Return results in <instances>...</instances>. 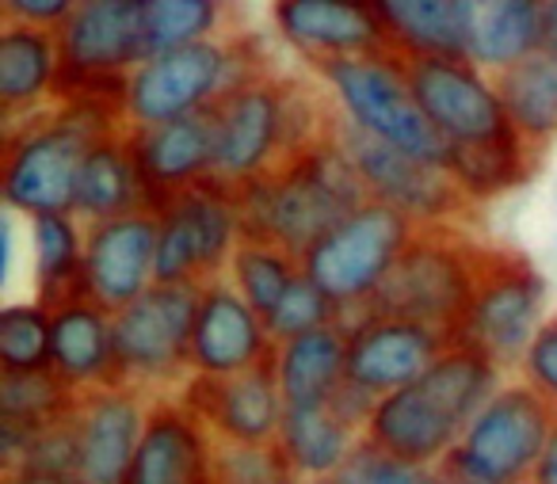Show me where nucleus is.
<instances>
[{
	"label": "nucleus",
	"mask_w": 557,
	"mask_h": 484,
	"mask_svg": "<svg viewBox=\"0 0 557 484\" xmlns=\"http://www.w3.org/2000/svg\"><path fill=\"white\" fill-rule=\"evenodd\" d=\"M4 202L27 218L73 214L88 153L115 134H131L126 111L96 100H54L47 111L4 126Z\"/></svg>",
	"instance_id": "nucleus-1"
},
{
	"label": "nucleus",
	"mask_w": 557,
	"mask_h": 484,
	"mask_svg": "<svg viewBox=\"0 0 557 484\" xmlns=\"http://www.w3.org/2000/svg\"><path fill=\"white\" fill-rule=\"evenodd\" d=\"M500 374L485 355L455 344L420 382L379 400L367 438L409 466L435 469L500 389Z\"/></svg>",
	"instance_id": "nucleus-2"
},
{
	"label": "nucleus",
	"mask_w": 557,
	"mask_h": 484,
	"mask_svg": "<svg viewBox=\"0 0 557 484\" xmlns=\"http://www.w3.org/2000/svg\"><path fill=\"white\" fill-rule=\"evenodd\" d=\"M245 237H268L302 260L325 233L371 202L363 176L333 141H321L295 164L233 191Z\"/></svg>",
	"instance_id": "nucleus-3"
},
{
	"label": "nucleus",
	"mask_w": 557,
	"mask_h": 484,
	"mask_svg": "<svg viewBox=\"0 0 557 484\" xmlns=\"http://www.w3.org/2000/svg\"><path fill=\"white\" fill-rule=\"evenodd\" d=\"M488 256L493 245H478L462 225H417V237L409 240L386 283L356 317L341 321V328L351 332L367 317H397L455 339L458 324L478 298Z\"/></svg>",
	"instance_id": "nucleus-4"
},
{
	"label": "nucleus",
	"mask_w": 557,
	"mask_h": 484,
	"mask_svg": "<svg viewBox=\"0 0 557 484\" xmlns=\"http://www.w3.org/2000/svg\"><path fill=\"white\" fill-rule=\"evenodd\" d=\"M268 62L245 35H222V39L187 42V47L164 50V54L141 62L126 85V126L146 131L176 119L199 115L214 108L225 92L263 73Z\"/></svg>",
	"instance_id": "nucleus-5"
},
{
	"label": "nucleus",
	"mask_w": 557,
	"mask_h": 484,
	"mask_svg": "<svg viewBox=\"0 0 557 484\" xmlns=\"http://www.w3.org/2000/svg\"><path fill=\"white\" fill-rule=\"evenodd\" d=\"M202 286L157 283L111 321L115 339V385L141 397H180L195 377L191 336Z\"/></svg>",
	"instance_id": "nucleus-6"
},
{
	"label": "nucleus",
	"mask_w": 557,
	"mask_h": 484,
	"mask_svg": "<svg viewBox=\"0 0 557 484\" xmlns=\"http://www.w3.org/2000/svg\"><path fill=\"white\" fill-rule=\"evenodd\" d=\"M554 431L557 408L542 393L527 382L500 385L435 469L458 484H531Z\"/></svg>",
	"instance_id": "nucleus-7"
},
{
	"label": "nucleus",
	"mask_w": 557,
	"mask_h": 484,
	"mask_svg": "<svg viewBox=\"0 0 557 484\" xmlns=\"http://www.w3.org/2000/svg\"><path fill=\"white\" fill-rule=\"evenodd\" d=\"M313 70L325 77V85L341 100L344 115L363 134L386 141V146H394L405 157L450 169L455 146L420 111L397 54L336 58V62H318Z\"/></svg>",
	"instance_id": "nucleus-8"
},
{
	"label": "nucleus",
	"mask_w": 557,
	"mask_h": 484,
	"mask_svg": "<svg viewBox=\"0 0 557 484\" xmlns=\"http://www.w3.org/2000/svg\"><path fill=\"white\" fill-rule=\"evenodd\" d=\"M412 237H417V222L409 214L371 199L302 256L306 278L318 283L325 298L341 309L336 324L356 317L374 298Z\"/></svg>",
	"instance_id": "nucleus-9"
},
{
	"label": "nucleus",
	"mask_w": 557,
	"mask_h": 484,
	"mask_svg": "<svg viewBox=\"0 0 557 484\" xmlns=\"http://www.w3.org/2000/svg\"><path fill=\"white\" fill-rule=\"evenodd\" d=\"M542 309H546V278L511 248H493L481 275L478 298H473L466 321L458 324L455 344L473 347L493 367H523V355L531 339L539 336Z\"/></svg>",
	"instance_id": "nucleus-10"
},
{
	"label": "nucleus",
	"mask_w": 557,
	"mask_h": 484,
	"mask_svg": "<svg viewBox=\"0 0 557 484\" xmlns=\"http://www.w3.org/2000/svg\"><path fill=\"white\" fill-rule=\"evenodd\" d=\"M333 141L344 149L356 172L363 176L371 199L409 214L417 225H462L473 210V199L458 187L450 169L424 164L417 157L397 153L394 146L363 134L344 108H336L333 119Z\"/></svg>",
	"instance_id": "nucleus-11"
},
{
	"label": "nucleus",
	"mask_w": 557,
	"mask_h": 484,
	"mask_svg": "<svg viewBox=\"0 0 557 484\" xmlns=\"http://www.w3.org/2000/svg\"><path fill=\"white\" fill-rule=\"evenodd\" d=\"M157 283L207 286L225 278L230 256L240 240V214L233 191L214 179L180 191L157 210Z\"/></svg>",
	"instance_id": "nucleus-12"
},
{
	"label": "nucleus",
	"mask_w": 557,
	"mask_h": 484,
	"mask_svg": "<svg viewBox=\"0 0 557 484\" xmlns=\"http://www.w3.org/2000/svg\"><path fill=\"white\" fill-rule=\"evenodd\" d=\"M428 123L455 149L481 146L511 131L493 80L466 58H397Z\"/></svg>",
	"instance_id": "nucleus-13"
},
{
	"label": "nucleus",
	"mask_w": 557,
	"mask_h": 484,
	"mask_svg": "<svg viewBox=\"0 0 557 484\" xmlns=\"http://www.w3.org/2000/svg\"><path fill=\"white\" fill-rule=\"evenodd\" d=\"M157 214H126L85 229V290L103 313L119 317L157 286Z\"/></svg>",
	"instance_id": "nucleus-14"
},
{
	"label": "nucleus",
	"mask_w": 557,
	"mask_h": 484,
	"mask_svg": "<svg viewBox=\"0 0 557 484\" xmlns=\"http://www.w3.org/2000/svg\"><path fill=\"white\" fill-rule=\"evenodd\" d=\"M180 400L207 423L210 435L230 443H278L283 415H287V400L275 377V351L268 362L245 374H195Z\"/></svg>",
	"instance_id": "nucleus-15"
},
{
	"label": "nucleus",
	"mask_w": 557,
	"mask_h": 484,
	"mask_svg": "<svg viewBox=\"0 0 557 484\" xmlns=\"http://www.w3.org/2000/svg\"><path fill=\"white\" fill-rule=\"evenodd\" d=\"M455 339L417 321L397 317H367L348 332V382L371 393L374 400L420 382Z\"/></svg>",
	"instance_id": "nucleus-16"
},
{
	"label": "nucleus",
	"mask_w": 557,
	"mask_h": 484,
	"mask_svg": "<svg viewBox=\"0 0 557 484\" xmlns=\"http://www.w3.org/2000/svg\"><path fill=\"white\" fill-rule=\"evenodd\" d=\"M278 35L306 54V62H336V58L394 54L379 4H344V0H278L271 9Z\"/></svg>",
	"instance_id": "nucleus-17"
},
{
	"label": "nucleus",
	"mask_w": 557,
	"mask_h": 484,
	"mask_svg": "<svg viewBox=\"0 0 557 484\" xmlns=\"http://www.w3.org/2000/svg\"><path fill=\"white\" fill-rule=\"evenodd\" d=\"M275 344L268 336L263 317L237 294L230 278H214L199 294V317L191 336L195 374L230 377L271 359Z\"/></svg>",
	"instance_id": "nucleus-18"
},
{
	"label": "nucleus",
	"mask_w": 557,
	"mask_h": 484,
	"mask_svg": "<svg viewBox=\"0 0 557 484\" xmlns=\"http://www.w3.org/2000/svg\"><path fill=\"white\" fill-rule=\"evenodd\" d=\"M62 39V77H108L134 73L146 62L141 39V0H85L58 32Z\"/></svg>",
	"instance_id": "nucleus-19"
},
{
	"label": "nucleus",
	"mask_w": 557,
	"mask_h": 484,
	"mask_svg": "<svg viewBox=\"0 0 557 484\" xmlns=\"http://www.w3.org/2000/svg\"><path fill=\"white\" fill-rule=\"evenodd\" d=\"M153 400L126 385H96L77 393V431H81V481L85 484H123L138 454L146 415Z\"/></svg>",
	"instance_id": "nucleus-20"
},
{
	"label": "nucleus",
	"mask_w": 557,
	"mask_h": 484,
	"mask_svg": "<svg viewBox=\"0 0 557 484\" xmlns=\"http://www.w3.org/2000/svg\"><path fill=\"white\" fill-rule=\"evenodd\" d=\"M131 153L146 184L149 210H161L180 191L214 176V111L176 119L164 126L131 131Z\"/></svg>",
	"instance_id": "nucleus-21"
},
{
	"label": "nucleus",
	"mask_w": 557,
	"mask_h": 484,
	"mask_svg": "<svg viewBox=\"0 0 557 484\" xmlns=\"http://www.w3.org/2000/svg\"><path fill=\"white\" fill-rule=\"evenodd\" d=\"M123 484H210V431L180 397L149 405Z\"/></svg>",
	"instance_id": "nucleus-22"
},
{
	"label": "nucleus",
	"mask_w": 557,
	"mask_h": 484,
	"mask_svg": "<svg viewBox=\"0 0 557 484\" xmlns=\"http://www.w3.org/2000/svg\"><path fill=\"white\" fill-rule=\"evenodd\" d=\"M62 77V39L58 32L0 20V111L4 126L39 115L54 103Z\"/></svg>",
	"instance_id": "nucleus-23"
},
{
	"label": "nucleus",
	"mask_w": 557,
	"mask_h": 484,
	"mask_svg": "<svg viewBox=\"0 0 557 484\" xmlns=\"http://www.w3.org/2000/svg\"><path fill=\"white\" fill-rule=\"evenodd\" d=\"M379 16L397 58H470L478 24L470 0H382Z\"/></svg>",
	"instance_id": "nucleus-24"
},
{
	"label": "nucleus",
	"mask_w": 557,
	"mask_h": 484,
	"mask_svg": "<svg viewBox=\"0 0 557 484\" xmlns=\"http://www.w3.org/2000/svg\"><path fill=\"white\" fill-rule=\"evenodd\" d=\"M54 317V336H50V370L70 385L73 393L96 389V385H115V339L111 321L96 301L65 306Z\"/></svg>",
	"instance_id": "nucleus-25"
},
{
	"label": "nucleus",
	"mask_w": 557,
	"mask_h": 484,
	"mask_svg": "<svg viewBox=\"0 0 557 484\" xmlns=\"http://www.w3.org/2000/svg\"><path fill=\"white\" fill-rule=\"evenodd\" d=\"M275 377L287 408H318L348 382V328L329 324L310 336L275 344Z\"/></svg>",
	"instance_id": "nucleus-26"
},
{
	"label": "nucleus",
	"mask_w": 557,
	"mask_h": 484,
	"mask_svg": "<svg viewBox=\"0 0 557 484\" xmlns=\"http://www.w3.org/2000/svg\"><path fill=\"white\" fill-rule=\"evenodd\" d=\"M149 210L146 184L138 176V164L131 153V134H115V138L100 141L88 153L85 169L77 179V199H73V218L81 225H100L115 222L126 214H141ZM153 214V210H149Z\"/></svg>",
	"instance_id": "nucleus-27"
},
{
	"label": "nucleus",
	"mask_w": 557,
	"mask_h": 484,
	"mask_svg": "<svg viewBox=\"0 0 557 484\" xmlns=\"http://www.w3.org/2000/svg\"><path fill=\"white\" fill-rule=\"evenodd\" d=\"M542 42H546V4L493 0V4H478V24H473L466 62L496 77V73L542 54Z\"/></svg>",
	"instance_id": "nucleus-28"
},
{
	"label": "nucleus",
	"mask_w": 557,
	"mask_h": 484,
	"mask_svg": "<svg viewBox=\"0 0 557 484\" xmlns=\"http://www.w3.org/2000/svg\"><path fill=\"white\" fill-rule=\"evenodd\" d=\"M35 306L62 313L88 301L85 290V225L73 214L35 218Z\"/></svg>",
	"instance_id": "nucleus-29"
},
{
	"label": "nucleus",
	"mask_w": 557,
	"mask_h": 484,
	"mask_svg": "<svg viewBox=\"0 0 557 484\" xmlns=\"http://www.w3.org/2000/svg\"><path fill=\"white\" fill-rule=\"evenodd\" d=\"M359 431L348 427L329 405L318 408H287L283 415V431H278V446L295 466L302 481H325V476H341L348 466L351 450L359 446Z\"/></svg>",
	"instance_id": "nucleus-30"
},
{
	"label": "nucleus",
	"mask_w": 557,
	"mask_h": 484,
	"mask_svg": "<svg viewBox=\"0 0 557 484\" xmlns=\"http://www.w3.org/2000/svg\"><path fill=\"white\" fill-rule=\"evenodd\" d=\"M500 96L508 123L523 141L534 149H549L557 138V62L542 50V54L527 58V62L511 65V70L488 77Z\"/></svg>",
	"instance_id": "nucleus-31"
},
{
	"label": "nucleus",
	"mask_w": 557,
	"mask_h": 484,
	"mask_svg": "<svg viewBox=\"0 0 557 484\" xmlns=\"http://www.w3.org/2000/svg\"><path fill=\"white\" fill-rule=\"evenodd\" d=\"M546 149H534L531 141H523L511 126L508 134L493 141H481V146H462L450 157V176L458 179L466 195L473 202L496 199L504 191H516L527 179L539 172Z\"/></svg>",
	"instance_id": "nucleus-32"
},
{
	"label": "nucleus",
	"mask_w": 557,
	"mask_h": 484,
	"mask_svg": "<svg viewBox=\"0 0 557 484\" xmlns=\"http://www.w3.org/2000/svg\"><path fill=\"white\" fill-rule=\"evenodd\" d=\"M298 275H302V260L295 252H287L268 237H245V233H240L237 248L230 256V271H225V278L237 286V294L263 321L283 301V294L295 286Z\"/></svg>",
	"instance_id": "nucleus-33"
},
{
	"label": "nucleus",
	"mask_w": 557,
	"mask_h": 484,
	"mask_svg": "<svg viewBox=\"0 0 557 484\" xmlns=\"http://www.w3.org/2000/svg\"><path fill=\"white\" fill-rule=\"evenodd\" d=\"M225 4L214 0H141V39H146V62L164 50L207 42L233 35V20Z\"/></svg>",
	"instance_id": "nucleus-34"
},
{
	"label": "nucleus",
	"mask_w": 557,
	"mask_h": 484,
	"mask_svg": "<svg viewBox=\"0 0 557 484\" xmlns=\"http://www.w3.org/2000/svg\"><path fill=\"white\" fill-rule=\"evenodd\" d=\"M77 405V393L54 374H0V423L39 431L47 423L62 420Z\"/></svg>",
	"instance_id": "nucleus-35"
},
{
	"label": "nucleus",
	"mask_w": 557,
	"mask_h": 484,
	"mask_svg": "<svg viewBox=\"0 0 557 484\" xmlns=\"http://www.w3.org/2000/svg\"><path fill=\"white\" fill-rule=\"evenodd\" d=\"M54 317L35 301L0 309V374H42L50 370Z\"/></svg>",
	"instance_id": "nucleus-36"
},
{
	"label": "nucleus",
	"mask_w": 557,
	"mask_h": 484,
	"mask_svg": "<svg viewBox=\"0 0 557 484\" xmlns=\"http://www.w3.org/2000/svg\"><path fill=\"white\" fill-rule=\"evenodd\" d=\"M210 484H302L278 443H230L210 435Z\"/></svg>",
	"instance_id": "nucleus-37"
},
{
	"label": "nucleus",
	"mask_w": 557,
	"mask_h": 484,
	"mask_svg": "<svg viewBox=\"0 0 557 484\" xmlns=\"http://www.w3.org/2000/svg\"><path fill=\"white\" fill-rule=\"evenodd\" d=\"M336 313H341V309H336L333 301L325 298V290H321L318 283H310L302 271L263 324H268L271 344H287V339L310 336V332L336 324Z\"/></svg>",
	"instance_id": "nucleus-38"
},
{
	"label": "nucleus",
	"mask_w": 557,
	"mask_h": 484,
	"mask_svg": "<svg viewBox=\"0 0 557 484\" xmlns=\"http://www.w3.org/2000/svg\"><path fill=\"white\" fill-rule=\"evenodd\" d=\"M428 469H417L409 461H401L397 454L382 450L371 438H359V446L351 450L348 466L341 469V481L348 484H420Z\"/></svg>",
	"instance_id": "nucleus-39"
},
{
	"label": "nucleus",
	"mask_w": 557,
	"mask_h": 484,
	"mask_svg": "<svg viewBox=\"0 0 557 484\" xmlns=\"http://www.w3.org/2000/svg\"><path fill=\"white\" fill-rule=\"evenodd\" d=\"M523 382L557 408V317H549L523 355Z\"/></svg>",
	"instance_id": "nucleus-40"
},
{
	"label": "nucleus",
	"mask_w": 557,
	"mask_h": 484,
	"mask_svg": "<svg viewBox=\"0 0 557 484\" xmlns=\"http://www.w3.org/2000/svg\"><path fill=\"white\" fill-rule=\"evenodd\" d=\"M73 9L70 0H4V16L9 20H20V24H32V27H42V32H62L70 24Z\"/></svg>",
	"instance_id": "nucleus-41"
},
{
	"label": "nucleus",
	"mask_w": 557,
	"mask_h": 484,
	"mask_svg": "<svg viewBox=\"0 0 557 484\" xmlns=\"http://www.w3.org/2000/svg\"><path fill=\"white\" fill-rule=\"evenodd\" d=\"M531 484H557V431H554V438H549L546 454H542L539 469H534Z\"/></svg>",
	"instance_id": "nucleus-42"
},
{
	"label": "nucleus",
	"mask_w": 557,
	"mask_h": 484,
	"mask_svg": "<svg viewBox=\"0 0 557 484\" xmlns=\"http://www.w3.org/2000/svg\"><path fill=\"white\" fill-rule=\"evenodd\" d=\"M542 50L557 62V0L546 4V42H542Z\"/></svg>",
	"instance_id": "nucleus-43"
},
{
	"label": "nucleus",
	"mask_w": 557,
	"mask_h": 484,
	"mask_svg": "<svg viewBox=\"0 0 557 484\" xmlns=\"http://www.w3.org/2000/svg\"><path fill=\"white\" fill-rule=\"evenodd\" d=\"M0 484H85L73 476H0Z\"/></svg>",
	"instance_id": "nucleus-44"
},
{
	"label": "nucleus",
	"mask_w": 557,
	"mask_h": 484,
	"mask_svg": "<svg viewBox=\"0 0 557 484\" xmlns=\"http://www.w3.org/2000/svg\"><path fill=\"white\" fill-rule=\"evenodd\" d=\"M420 484H458V481H450V476H447V473H440V469H428L424 481H420Z\"/></svg>",
	"instance_id": "nucleus-45"
},
{
	"label": "nucleus",
	"mask_w": 557,
	"mask_h": 484,
	"mask_svg": "<svg viewBox=\"0 0 557 484\" xmlns=\"http://www.w3.org/2000/svg\"><path fill=\"white\" fill-rule=\"evenodd\" d=\"M302 484H348V481H341V476H325V481H302Z\"/></svg>",
	"instance_id": "nucleus-46"
}]
</instances>
